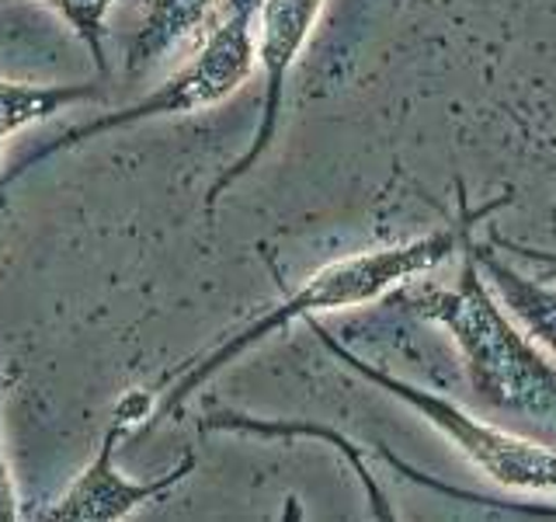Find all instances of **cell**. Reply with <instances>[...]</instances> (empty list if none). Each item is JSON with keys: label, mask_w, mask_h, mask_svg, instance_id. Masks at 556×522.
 Returning <instances> with one entry per match:
<instances>
[{"label": "cell", "mask_w": 556, "mask_h": 522, "mask_svg": "<svg viewBox=\"0 0 556 522\" xmlns=\"http://www.w3.org/2000/svg\"><path fill=\"white\" fill-rule=\"evenodd\" d=\"M504 206H511V191H504L497 199H486L483 206H469L466 191H459V209L445 226H434V231L417 234L400 244H382V248L338 258V261H330V265L317 269L313 275H306L292 293H286L282 300L271 303L268 310H261L257 318H251L240 331H233V335L219 338L205 356L185 362V370L167 387L161 405H156L153 425L170 418L191 394L202 390L208 380L219 376L226 365H233L243 352H251L254 345L268 341L271 335L286 331L289 324L320 318V313L376 303L404 283H414V278L428 275L431 269L445 265L448 258L463 254L466 240L473 237V226H480L486 216L497 213Z\"/></svg>", "instance_id": "6da1fadb"}, {"label": "cell", "mask_w": 556, "mask_h": 522, "mask_svg": "<svg viewBox=\"0 0 556 522\" xmlns=\"http://www.w3.org/2000/svg\"><path fill=\"white\" fill-rule=\"evenodd\" d=\"M473 240V237H469ZM469 240L456 286L404 283L390 293V303L410 318L442 327L463 362V373L486 408L539 418H556V359L521 327L497 293L486 286Z\"/></svg>", "instance_id": "7a4b0ae2"}, {"label": "cell", "mask_w": 556, "mask_h": 522, "mask_svg": "<svg viewBox=\"0 0 556 522\" xmlns=\"http://www.w3.org/2000/svg\"><path fill=\"white\" fill-rule=\"evenodd\" d=\"M306 324L344 370H352L365 383H372L379 394H387L400 400L404 408H410L421 422H428L434 432L445 435L486 481H494L504 492L556 495V449L535 439H526V435H518V432L501 428L494 422H483V418L469 414L463 405H456V400L439 390L417 387V383L396 376L390 370H379L376 362L362 359L348 345H341L317 318H309Z\"/></svg>", "instance_id": "3957f363"}, {"label": "cell", "mask_w": 556, "mask_h": 522, "mask_svg": "<svg viewBox=\"0 0 556 522\" xmlns=\"http://www.w3.org/2000/svg\"><path fill=\"white\" fill-rule=\"evenodd\" d=\"M257 4L261 0H233V8L223 14V22L208 32L202 49L178 70V74L167 77L161 87H153L147 98H139L136 104H129V109L66 129L63 136L52 139L49 147L25 157L8 182H14L17 174H25L31 164L46 161V157H52V153H63L77 144H87L91 136H101L109 129H126V126H136V122H143V119H153V115L202 112V109H213V104L237 95L240 84L254 74V63H257V35H254Z\"/></svg>", "instance_id": "277c9868"}, {"label": "cell", "mask_w": 556, "mask_h": 522, "mask_svg": "<svg viewBox=\"0 0 556 522\" xmlns=\"http://www.w3.org/2000/svg\"><path fill=\"white\" fill-rule=\"evenodd\" d=\"M327 0H261L257 4V63L265 70V101H261V119L254 139L248 144L233 164L219 171L213 188L205 191V213H213L219 196L230 185H237L243 174H251L254 164L268 153L271 139L278 133V119H282L286 104V80L292 63L300 60L303 46L309 42L313 28H317Z\"/></svg>", "instance_id": "5b68a950"}, {"label": "cell", "mask_w": 556, "mask_h": 522, "mask_svg": "<svg viewBox=\"0 0 556 522\" xmlns=\"http://www.w3.org/2000/svg\"><path fill=\"white\" fill-rule=\"evenodd\" d=\"M129 428H132L129 422H122L118 414H112V425L104 428L101 443H98V457L80 470L77 481L66 487V495H60L49 509L39 512V519H52V522H118V519H129L136 509H143V505L167 498L174 487L195 470V452L185 449L181 460L174 463L167 474L150 477V481H129L115 467V449Z\"/></svg>", "instance_id": "8992f818"}, {"label": "cell", "mask_w": 556, "mask_h": 522, "mask_svg": "<svg viewBox=\"0 0 556 522\" xmlns=\"http://www.w3.org/2000/svg\"><path fill=\"white\" fill-rule=\"evenodd\" d=\"M469 251H473L486 286L497 293V300L508 307L511 318L556 359V286H553V278L549 275L546 278L521 275L511 261H504L497 254L494 240H486V244L469 240Z\"/></svg>", "instance_id": "52a82bcc"}, {"label": "cell", "mask_w": 556, "mask_h": 522, "mask_svg": "<svg viewBox=\"0 0 556 522\" xmlns=\"http://www.w3.org/2000/svg\"><path fill=\"white\" fill-rule=\"evenodd\" d=\"M205 428L213 432H240V435H257V439H320L334 446L344 463L355 470L358 484L365 487V498L372 505V515L376 519H396V512L390 509V498L387 492L379 487L369 457L372 449H362L358 443L348 439L344 432L330 428L324 422H289V418H254V414H240V411H216L205 418Z\"/></svg>", "instance_id": "ba28073f"}, {"label": "cell", "mask_w": 556, "mask_h": 522, "mask_svg": "<svg viewBox=\"0 0 556 522\" xmlns=\"http://www.w3.org/2000/svg\"><path fill=\"white\" fill-rule=\"evenodd\" d=\"M213 4L216 0H147L143 25H139L129 46V60H126L129 74L156 63L170 49H178L185 39H191L202 28Z\"/></svg>", "instance_id": "9c48e42d"}, {"label": "cell", "mask_w": 556, "mask_h": 522, "mask_svg": "<svg viewBox=\"0 0 556 522\" xmlns=\"http://www.w3.org/2000/svg\"><path fill=\"white\" fill-rule=\"evenodd\" d=\"M101 98L98 84H22V80H4L0 77V153L4 144L22 133L25 126L46 122L56 112L70 109V104Z\"/></svg>", "instance_id": "30bf717a"}, {"label": "cell", "mask_w": 556, "mask_h": 522, "mask_svg": "<svg viewBox=\"0 0 556 522\" xmlns=\"http://www.w3.org/2000/svg\"><path fill=\"white\" fill-rule=\"evenodd\" d=\"M372 457L387 460L400 477H407L410 484L425 487L431 495H442V498H452V501H463V505H480V509H494V512H504V515H532V519H556V501L553 505H535V501H518V498H491V495H477L469 492V487H456V484H445L439 477L425 474V470H417L414 463L400 460L396 452H390L387 446H376Z\"/></svg>", "instance_id": "8fae6325"}, {"label": "cell", "mask_w": 556, "mask_h": 522, "mask_svg": "<svg viewBox=\"0 0 556 522\" xmlns=\"http://www.w3.org/2000/svg\"><path fill=\"white\" fill-rule=\"evenodd\" d=\"M52 11H60L70 28H74L80 39L91 49V57L98 63V70L104 74L109 63H104V17H109L115 0H42Z\"/></svg>", "instance_id": "7c38bea8"}, {"label": "cell", "mask_w": 556, "mask_h": 522, "mask_svg": "<svg viewBox=\"0 0 556 522\" xmlns=\"http://www.w3.org/2000/svg\"><path fill=\"white\" fill-rule=\"evenodd\" d=\"M14 519H22V501H17L11 467L4 460V446H0V522H14Z\"/></svg>", "instance_id": "4fadbf2b"}, {"label": "cell", "mask_w": 556, "mask_h": 522, "mask_svg": "<svg viewBox=\"0 0 556 522\" xmlns=\"http://www.w3.org/2000/svg\"><path fill=\"white\" fill-rule=\"evenodd\" d=\"M147 411H150V397H147L143 390H129V394H122L118 408H115V414L122 418V422H129V425L147 422Z\"/></svg>", "instance_id": "5bb4252c"}, {"label": "cell", "mask_w": 556, "mask_h": 522, "mask_svg": "<svg viewBox=\"0 0 556 522\" xmlns=\"http://www.w3.org/2000/svg\"><path fill=\"white\" fill-rule=\"evenodd\" d=\"M494 244H501V248H508V251H515V254H526V258H532V261H543V265H549V275H556V254H543V251H529V248H518V244H508V240H497V237H494Z\"/></svg>", "instance_id": "9a60e30c"}]
</instances>
